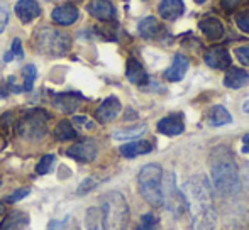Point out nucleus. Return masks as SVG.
Returning a JSON list of instances; mask_svg holds the SVG:
<instances>
[{
    "mask_svg": "<svg viewBox=\"0 0 249 230\" xmlns=\"http://www.w3.org/2000/svg\"><path fill=\"white\" fill-rule=\"evenodd\" d=\"M3 212H5V205H3L2 201H0V215H2Z\"/></svg>",
    "mask_w": 249,
    "mask_h": 230,
    "instance_id": "c03bdc74",
    "label": "nucleus"
},
{
    "mask_svg": "<svg viewBox=\"0 0 249 230\" xmlns=\"http://www.w3.org/2000/svg\"><path fill=\"white\" fill-rule=\"evenodd\" d=\"M158 132L163 135H178L185 131V122L181 114H171L163 117L156 125Z\"/></svg>",
    "mask_w": 249,
    "mask_h": 230,
    "instance_id": "f8f14e48",
    "label": "nucleus"
},
{
    "mask_svg": "<svg viewBox=\"0 0 249 230\" xmlns=\"http://www.w3.org/2000/svg\"><path fill=\"white\" fill-rule=\"evenodd\" d=\"M246 183H248V186H249V169L246 171Z\"/></svg>",
    "mask_w": 249,
    "mask_h": 230,
    "instance_id": "a18cd8bd",
    "label": "nucleus"
},
{
    "mask_svg": "<svg viewBox=\"0 0 249 230\" xmlns=\"http://www.w3.org/2000/svg\"><path fill=\"white\" fill-rule=\"evenodd\" d=\"M83 102V97L76 92H65V93H58L54 95V107L63 114H73Z\"/></svg>",
    "mask_w": 249,
    "mask_h": 230,
    "instance_id": "9b49d317",
    "label": "nucleus"
},
{
    "mask_svg": "<svg viewBox=\"0 0 249 230\" xmlns=\"http://www.w3.org/2000/svg\"><path fill=\"white\" fill-rule=\"evenodd\" d=\"M12 59H14V56H12V53H10V51H9V53H5V56H3V61L9 63V61H12Z\"/></svg>",
    "mask_w": 249,
    "mask_h": 230,
    "instance_id": "79ce46f5",
    "label": "nucleus"
},
{
    "mask_svg": "<svg viewBox=\"0 0 249 230\" xmlns=\"http://www.w3.org/2000/svg\"><path fill=\"white\" fill-rule=\"evenodd\" d=\"M14 115L10 114V112H7V114H3V115H0V134H5L7 131H9L10 127H12V124H14Z\"/></svg>",
    "mask_w": 249,
    "mask_h": 230,
    "instance_id": "f704fd0d",
    "label": "nucleus"
},
{
    "mask_svg": "<svg viewBox=\"0 0 249 230\" xmlns=\"http://www.w3.org/2000/svg\"><path fill=\"white\" fill-rule=\"evenodd\" d=\"M100 181L97 180V178H87L85 181H82V183H80V186H78V190H76V193L78 195H85V193H89L90 190H93V188L97 186V184H99Z\"/></svg>",
    "mask_w": 249,
    "mask_h": 230,
    "instance_id": "2f4dec72",
    "label": "nucleus"
},
{
    "mask_svg": "<svg viewBox=\"0 0 249 230\" xmlns=\"http://www.w3.org/2000/svg\"><path fill=\"white\" fill-rule=\"evenodd\" d=\"M224 85L232 90L244 88L249 85V73L241 68H229L224 76Z\"/></svg>",
    "mask_w": 249,
    "mask_h": 230,
    "instance_id": "6ab92c4d",
    "label": "nucleus"
},
{
    "mask_svg": "<svg viewBox=\"0 0 249 230\" xmlns=\"http://www.w3.org/2000/svg\"><path fill=\"white\" fill-rule=\"evenodd\" d=\"M51 118V115L44 112L43 109H34L31 112L24 114L19 118L16 129L17 134L29 142H37L41 139L46 137L48 134V120Z\"/></svg>",
    "mask_w": 249,
    "mask_h": 230,
    "instance_id": "423d86ee",
    "label": "nucleus"
},
{
    "mask_svg": "<svg viewBox=\"0 0 249 230\" xmlns=\"http://www.w3.org/2000/svg\"><path fill=\"white\" fill-rule=\"evenodd\" d=\"M188 68H190L188 58L183 56V54H175L171 66L164 71V78H166L168 82H180V80L187 75Z\"/></svg>",
    "mask_w": 249,
    "mask_h": 230,
    "instance_id": "dca6fc26",
    "label": "nucleus"
},
{
    "mask_svg": "<svg viewBox=\"0 0 249 230\" xmlns=\"http://www.w3.org/2000/svg\"><path fill=\"white\" fill-rule=\"evenodd\" d=\"M161 33V24L156 17H146L139 22V34L144 39H156Z\"/></svg>",
    "mask_w": 249,
    "mask_h": 230,
    "instance_id": "393cba45",
    "label": "nucleus"
},
{
    "mask_svg": "<svg viewBox=\"0 0 249 230\" xmlns=\"http://www.w3.org/2000/svg\"><path fill=\"white\" fill-rule=\"evenodd\" d=\"M53 20H54L58 26H71L78 20L80 10L76 9V5L73 3H65V5H58L51 14Z\"/></svg>",
    "mask_w": 249,
    "mask_h": 230,
    "instance_id": "ddd939ff",
    "label": "nucleus"
},
{
    "mask_svg": "<svg viewBox=\"0 0 249 230\" xmlns=\"http://www.w3.org/2000/svg\"><path fill=\"white\" fill-rule=\"evenodd\" d=\"M89 12L90 16L104 22H110L115 19V9L112 0H92L89 3Z\"/></svg>",
    "mask_w": 249,
    "mask_h": 230,
    "instance_id": "4468645a",
    "label": "nucleus"
},
{
    "mask_svg": "<svg viewBox=\"0 0 249 230\" xmlns=\"http://www.w3.org/2000/svg\"><path fill=\"white\" fill-rule=\"evenodd\" d=\"M27 195H29V188H19V190H16L12 195H9V197L5 198L9 203H16V201L22 200V198H26Z\"/></svg>",
    "mask_w": 249,
    "mask_h": 230,
    "instance_id": "c9c22d12",
    "label": "nucleus"
},
{
    "mask_svg": "<svg viewBox=\"0 0 249 230\" xmlns=\"http://www.w3.org/2000/svg\"><path fill=\"white\" fill-rule=\"evenodd\" d=\"M236 24L243 33L249 34V10H244V12H241L239 16H237Z\"/></svg>",
    "mask_w": 249,
    "mask_h": 230,
    "instance_id": "473e14b6",
    "label": "nucleus"
},
{
    "mask_svg": "<svg viewBox=\"0 0 249 230\" xmlns=\"http://www.w3.org/2000/svg\"><path fill=\"white\" fill-rule=\"evenodd\" d=\"M29 224V215L24 212H10L0 224V230H22Z\"/></svg>",
    "mask_w": 249,
    "mask_h": 230,
    "instance_id": "4be33fe9",
    "label": "nucleus"
},
{
    "mask_svg": "<svg viewBox=\"0 0 249 230\" xmlns=\"http://www.w3.org/2000/svg\"><path fill=\"white\" fill-rule=\"evenodd\" d=\"M75 2H82V0H75Z\"/></svg>",
    "mask_w": 249,
    "mask_h": 230,
    "instance_id": "de8ad7c7",
    "label": "nucleus"
},
{
    "mask_svg": "<svg viewBox=\"0 0 249 230\" xmlns=\"http://www.w3.org/2000/svg\"><path fill=\"white\" fill-rule=\"evenodd\" d=\"M9 19H10V10H9V5H7L3 0H0V33H3L9 24Z\"/></svg>",
    "mask_w": 249,
    "mask_h": 230,
    "instance_id": "7c9ffc66",
    "label": "nucleus"
},
{
    "mask_svg": "<svg viewBox=\"0 0 249 230\" xmlns=\"http://www.w3.org/2000/svg\"><path fill=\"white\" fill-rule=\"evenodd\" d=\"M151 151H153V144L148 141H132V142H127V144L121 146V154L127 159L149 154Z\"/></svg>",
    "mask_w": 249,
    "mask_h": 230,
    "instance_id": "412c9836",
    "label": "nucleus"
},
{
    "mask_svg": "<svg viewBox=\"0 0 249 230\" xmlns=\"http://www.w3.org/2000/svg\"><path fill=\"white\" fill-rule=\"evenodd\" d=\"M125 76L131 83L138 86H142L148 83V73H146L144 66L138 61L136 58H129L127 59V65H125Z\"/></svg>",
    "mask_w": 249,
    "mask_h": 230,
    "instance_id": "f3484780",
    "label": "nucleus"
},
{
    "mask_svg": "<svg viewBox=\"0 0 249 230\" xmlns=\"http://www.w3.org/2000/svg\"><path fill=\"white\" fill-rule=\"evenodd\" d=\"M121 110H122V105L117 97H107L99 105V109L95 110V117L100 124H108V122H112L121 114Z\"/></svg>",
    "mask_w": 249,
    "mask_h": 230,
    "instance_id": "1a4fd4ad",
    "label": "nucleus"
},
{
    "mask_svg": "<svg viewBox=\"0 0 249 230\" xmlns=\"http://www.w3.org/2000/svg\"><path fill=\"white\" fill-rule=\"evenodd\" d=\"M22 75H24V85H22V90L24 92H31L34 86V82L37 78V69L34 65H27L24 66L22 69Z\"/></svg>",
    "mask_w": 249,
    "mask_h": 230,
    "instance_id": "bb28decb",
    "label": "nucleus"
},
{
    "mask_svg": "<svg viewBox=\"0 0 249 230\" xmlns=\"http://www.w3.org/2000/svg\"><path fill=\"white\" fill-rule=\"evenodd\" d=\"M9 88H7V85H0V99H5L7 95H9Z\"/></svg>",
    "mask_w": 249,
    "mask_h": 230,
    "instance_id": "a19ab883",
    "label": "nucleus"
},
{
    "mask_svg": "<svg viewBox=\"0 0 249 230\" xmlns=\"http://www.w3.org/2000/svg\"><path fill=\"white\" fill-rule=\"evenodd\" d=\"M158 225V218L153 214H146L141 218V225L138 227V230H156Z\"/></svg>",
    "mask_w": 249,
    "mask_h": 230,
    "instance_id": "c756f323",
    "label": "nucleus"
},
{
    "mask_svg": "<svg viewBox=\"0 0 249 230\" xmlns=\"http://www.w3.org/2000/svg\"><path fill=\"white\" fill-rule=\"evenodd\" d=\"M244 0H222V7L226 10H234L236 7H239Z\"/></svg>",
    "mask_w": 249,
    "mask_h": 230,
    "instance_id": "58836bf2",
    "label": "nucleus"
},
{
    "mask_svg": "<svg viewBox=\"0 0 249 230\" xmlns=\"http://www.w3.org/2000/svg\"><path fill=\"white\" fill-rule=\"evenodd\" d=\"M243 152L249 156V132L243 137Z\"/></svg>",
    "mask_w": 249,
    "mask_h": 230,
    "instance_id": "ea45409f",
    "label": "nucleus"
},
{
    "mask_svg": "<svg viewBox=\"0 0 249 230\" xmlns=\"http://www.w3.org/2000/svg\"><path fill=\"white\" fill-rule=\"evenodd\" d=\"M210 178L213 188L219 193L232 197L241 190L239 169L234 161V156L226 146H217L210 154Z\"/></svg>",
    "mask_w": 249,
    "mask_h": 230,
    "instance_id": "f03ea898",
    "label": "nucleus"
},
{
    "mask_svg": "<svg viewBox=\"0 0 249 230\" xmlns=\"http://www.w3.org/2000/svg\"><path fill=\"white\" fill-rule=\"evenodd\" d=\"M146 131V125H139V127H132V129H125V131H117L114 134L115 139L119 141H125V139H134L139 137L141 134H144Z\"/></svg>",
    "mask_w": 249,
    "mask_h": 230,
    "instance_id": "cd10ccee",
    "label": "nucleus"
},
{
    "mask_svg": "<svg viewBox=\"0 0 249 230\" xmlns=\"http://www.w3.org/2000/svg\"><path fill=\"white\" fill-rule=\"evenodd\" d=\"M54 137L58 141H71V139L78 137V132L75 131L73 124L70 120H61L58 125L54 127Z\"/></svg>",
    "mask_w": 249,
    "mask_h": 230,
    "instance_id": "a878e982",
    "label": "nucleus"
},
{
    "mask_svg": "<svg viewBox=\"0 0 249 230\" xmlns=\"http://www.w3.org/2000/svg\"><path fill=\"white\" fill-rule=\"evenodd\" d=\"M16 16L24 24H29L41 16V5L36 0H19L16 3Z\"/></svg>",
    "mask_w": 249,
    "mask_h": 230,
    "instance_id": "2eb2a0df",
    "label": "nucleus"
},
{
    "mask_svg": "<svg viewBox=\"0 0 249 230\" xmlns=\"http://www.w3.org/2000/svg\"><path fill=\"white\" fill-rule=\"evenodd\" d=\"M158 10H160V16L163 17V19L175 20L180 16H183L185 3H183V0H161Z\"/></svg>",
    "mask_w": 249,
    "mask_h": 230,
    "instance_id": "aec40b11",
    "label": "nucleus"
},
{
    "mask_svg": "<svg viewBox=\"0 0 249 230\" xmlns=\"http://www.w3.org/2000/svg\"><path fill=\"white\" fill-rule=\"evenodd\" d=\"M205 59V65L210 66L212 69H226L231 68V54L226 48L220 46H213L203 54Z\"/></svg>",
    "mask_w": 249,
    "mask_h": 230,
    "instance_id": "9d476101",
    "label": "nucleus"
},
{
    "mask_svg": "<svg viewBox=\"0 0 249 230\" xmlns=\"http://www.w3.org/2000/svg\"><path fill=\"white\" fill-rule=\"evenodd\" d=\"M185 207L195 230H215L217 214L212 205V184L205 174L192 176L181 188Z\"/></svg>",
    "mask_w": 249,
    "mask_h": 230,
    "instance_id": "f257e3e1",
    "label": "nucleus"
},
{
    "mask_svg": "<svg viewBox=\"0 0 249 230\" xmlns=\"http://www.w3.org/2000/svg\"><path fill=\"white\" fill-rule=\"evenodd\" d=\"M54 159L56 158L53 154L43 156V158L39 159V163H37V166H36V173L37 174H48L51 171L53 164H54Z\"/></svg>",
    "mask_w": 249,
    "mask_h": 230,
    "instance_id": "c85d7f7f",
    "label": "nucleus"
},
{
    "mask_svg": "<svg viewBox=\"0 0 249 230\" xmlns=\"http://www.w3.org/2000/svg\"><path fill=\"white\" fill-rule=\"evenodd\" d=\"M163 168L160 164H146L138 174L141 197L151 207H163Z\"/></svg>",
    "mask_w": 249,
    "mask_h": 230,
    "instance_id": "20e7f679",
    "label": "nucleus"
},
{
    "mask_svg": "<svg viewBox=\"0 0 249 230\" xmlns=\"http://www.w3.org/2000/svg\"><path fill=\"white\" fill-rule=\"evenodd\" d=\"M85 229L87 230H105L104 227V214L100 207H90L85 214Z\"/></svg>",
    "mask_w": 249,
    "mask_h": 230,
    "instance_id": "b1692460",
    "label": "nucleus"
},
{
    "mask_svg": "<svg viewBox=\"0 0 249 230\" xmlns=\"http://www.w3.org/2000/svg\"><path fill=\"white\" fill-rule=\"evenodd\" d=\"M100 208L104 214L105 230H125L131 210L124 195L119 191H108L100 198Z\"/></svg>",
    "mask_w": 249,
    "mask_h": 230,
    "instance_id": "7ed1b4c3",
    "label": "nucleus"
},
{
    "mask_svg": "<svg viewBox=\"0 0 249 230\" xmlns=\"http://www.w3.org/2000/svg\"><path fill=\"white\" fill-rule=\"evenodd\" d=\"M163 207H166L175 215H180L187 210L183 193L178 190L173 173H163Z\"/></svg>",
    "mask_w": 249,
    "mask_h": 230,
    "instance_id": "0eeeda50",
    "label": "nucleus"
},
{
    "mask_svg": "<svg viewBox=\"0 0 249 230\" xmlns=\"http://www.w3.org/2000/svg\"><path fill=\"white\" fill-rule=\"evenodd\" d=\"M198 29L210 41H217L224 36V26L217 17H205V19H202L198 22Z\"/></svg>",
    "mask_w": 249,
    "mask_h": 230,
    "instance_id": "a211bd4d",
    "label": "nucleus"
},
{
    "mask_svg": "<svg viewBox=\"0 0 249 230\" xmlns=\"http://www.w3.org/2000/svg\"><path fill=\"white\" fill-rule=\"evenodd\" d=\"M71 124L82 125V127H87V129L93 127V122H90L87 115H75V117H73V120H71Z\"/></svg>",
    "mask_w": 249,
    "mask_h": 230,
    "instance_id": "4c0bfd02",
    "label": "nucleus"
},
{
    "mask_svg": "<svg viewBox=\"0 0 249 230\" xmlns=\"http://www.w3.org/2000/svg\"><path fill=\"white\" fill-rule=\"evenodd\" d=\"M197 3H203V2H207V0H195Z\"/></svg>",
    "mask_w": 249,
    "mask_h": 230,
    "instance_id": "49530a36",
    "label": "nucleus"
},
{
    "mask_svg": "<svg viewBox=\"0 0 249 230\" xmlns=\"http://www.w3.org/2000/svg\"><path fill=\"white\" fill-rule=\"evenodd\" d=\"M243 110H244V114H248V115H249V100H246V102H244Z\"/></svg>",
    "mask_w": 249,
    "mask_h": 230,
    "instance_id": "37998d69",
    "label": "nucleus"
},
{
    "mask_svg": "<svg viewBox=\"0 0 249 230\" xmlns=\"http://www.w3.org/2000/svg\"><path fill=\"white\" fill-rule=\"evenodd\" d=\"M70 36L53 27H39L34 34V48L37 53L46 56H65L70 51Z\"/></svg>",
    "mask_w": 249,
    "mask_h": 230,
    "instance_id": "39448f33",
    "label": "nucleus"
},
{
    "mask_svg": "<svg viewBox=\"0 0 249 230\" xmlns=\"http://www.w3.org/2000/svg\"><path fill=\"white\" fill-rule=\"evenodd\" d=\"M66 154L78 163H92L99 154V146L92 139H85V141L76 142L75 146H71L66 151Z\"/></svg>",
    "mask_w": 249,
    "mask_h": 230,
    "instance_id": "6e6552de",
    "label": "nucleus"
},
{
    "mask_svg": "<svg viewBox=\"0 0 249 230\" xmlns=\"http://www.w3.org/2000/svg\"><path fill=\"white\" fill-rule=\"evenodd\" d=\"M232 122V115L229 114V110L222 105H215L210 109L209 112V124L212 127H222Z\"/></svg>",
    "mask_w": 249,
    "mask_h": 230,
    "instance_id": "5701e85b",
    "label": "nucleus"
},
{
    "mask_svg": "<svg viewBox=\"0 0 249 230\" xmlns=\"http://www.w3.org/2000/svg\"><path fill=\"white\" fill-rule=\"evenodd\" d=\"M236 58L239 59L241 65L249 66V44H246V46L236 48Z\"/></svg>",
    "mask_w": 249,
    "mask_h": 230,
    "instance_id": "72a5a7b5",
    "label": "nucleus"
},
{
    "mask_svg": "<svg viewBox=\"0 0 249 230\" xmlns=\"http://www.w3.org/2000/svg\"><path fill=\"white\" fill-rule=\"evenodd\" d=\"M10 53H12V56L17 58V59H22L24 58L22 43H20V39H14L12 41V49H10Z\"/></svg>",
    "mask_w": 249,
    "mask_h": 230,
    "instance_id": "e433bc0d",
    "label": "nucleus"
}]
</instances>
